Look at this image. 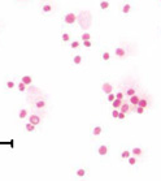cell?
<instances>
[{
	"instance_id": "cell-6",
	"label": "cell",
	"mask_w": 161,
	"mask_h": 181,
	"mask_svg": "<svg viewBox=\"0 0 161 181\" xmlns=\"http://www.w3.org/2000/svg\"><path fill=\"white\" fill-rule=\"evenodd\" d=\"M103 130H104V128L102 127V125H95V127H92V129H91V134L94 137H98L103 133Z\"/></svg>"
},
{
	"instance_id": "cell-3",
	"label": "cell",
	"mask_w": 161,
	"mask_h": 181,
	"mask_svg": "<svg viewBox=\"0 0 161 181\" xmlns=\"http://www.w3.org/2000/svg\"><path fill=\"white\" fill-rule=\"evenodd\" d=\"M102 91L105 92L107 95L110 94V92H113V85L110 84V82H108V81L103 82V85H102Z\"/></svg>"
},
{
	"instance_id": "cell-27",
	"label": "cell",
	"mask_w": 161,
	"mask_h": 181,
	"mask_svg": "<svg viewBox=\"0 0 161 181\" xmlns=\"http://www.w3.org/2000/svg\"><path fill=\"white\" fill-rule=\"evenodd\" d=\"M135 112H136L138 115H143L144 112H146V108H144V107H140V106H136V107H135Z\"/></svg>"
},
{
	"instance_id": "cell-10",
	"label": "cell",
	"mask_w": 161,
	"mask_h": 181,
	"mask_svg": "<svg viewBox=\"0 0 161 181\" xmlns=\"http://www.w3.org/2000/svg\"><path fill=\"white\" fill-rule=\"evenodd\" d=\"M87 173V169L86 168H77L75 169V176L77 177H85Z\"/></svg>"
},
{
	"instance_id": "cell-4",
	"label": "cell",
	"mask_w": 161,
	"mask_h": 181,
	"mask_svg": "<svg viewBox=\"0 0 161 181\" xmlns=\"http://www.w3.org/2000/svg\"><path fill=\"white\" fill-rule=\"evenodd\" d=\"M114 56L118 59H124L126 57V50L124 47H116L114 48Z\"/></svg>"
},
{
	"instance_id": "cell-37",
	"label": "cell",
	"mask_w": 161,
	"mask_h": 181,
	"mask_svg": "<svg viewBox=\"0 0 161 181\" xmlns=\"http://www.w3.org/2000/svg\"><path fill=\"white\" fill-rule=\"evenodd\" d=\"M26 2H29V0H26Z\"/></svg>"
},
{
	"instance_id": "cell-2",
	"label": "cell",
	"mask_w": 161,
	"mask_h": 181,
	"mask_svg": "<svg viewBox=\"0 0 161 181\" xmlns=\"http://www.w3.org/2000/svg\"><path fill=\"white\" fill-rule=\"evenodd\" d=\"M96 152H98V155H99V156H107V155H108V152H109V146H108V145H105V144H103V145H100V146L98 147Z\"/></svg>"
},
{
	"instance_id": "cell-33",
	"label": "cell",
	"mask_w": 161,
	"mask_h": 181,
	"mask_svg": "<svg viewBox=\"0 0 161 181\" xmlns=\"http://www.w3.org/2000/svg\"><path fill=\"white\" fill-rule=\"evenodd\" d=\"M124 92H122V91H117V92H116V98H118V99H122V100H124Z\"/></svg>"
},
{
	"instance_id": "cell-9",
	"label": "cell",
	"mask_w": 161,
	"mask_h": 181,
	"mask_svg": "<svg viewBox=\"0 0 161 181\" xmlns=\"http://www.w3.org/2000/svg\"><path fill=\"white\" fill-rule=\"evenodd\" d=\"M29 121H30L31 124H34V125H39V124H40V117L38 116V115H30Z\"/></svg>"
},
{
	"instance_id": "cell-29",
	"label": "cell",
	"mask_w": 161,
	"mask_h": 181,
	"mask_svg": "<svg viewBox=\"0 0 161 181\" xmlns=\"http://www.w3.org/2000/svg\"><path fill=\"white\" fill-rule=\"evenodd\" d=\"M114 99H116V94H114V92H110V94L107 95V100H108L109 103H112Z\"/></svg>"
},
{
	"instance_id": "cell-36",
	"label": "cell",
	"mask_w": 161,
	"mask_h": 181,
	"mask_svg": "<svg viewBox=\"0 0 161 181\" xmlns=\"http://www.w3.org/2000/svg\"><path fill=\"white\" fill-rule=\"evenodd\" d=\"M159 2H160V3H161V0H159Z\"/></svg>"
},
{
	"instance_id": "cell-13",
	"label": "cell",
	"mask_w": 161,
	"mask_h": 181,
	"mask_svg": "<svg viewBox=\"0 0 161 181\" xmlns=\"http://www.w3.org/2000/svg\"><path fill=\"white\" fill-rule=\"evenodd\" d=\"M21 81L24 82L25 85L29 86V85H31V84H33V77H31V76H27V74H26V76H22Z\"/></svg>"
},
{
	"instance_id": "cell-35",
	"label": "cell",
	"mask_w": 161,
	"mask_h": 181,
	"mask_svg": "<svg viewBox=\"0 0 161 181\" xmlns=\"http://www.w3.org/2000/svg\"><path fill=\"white\" fill-rule=\"evenodd\" d=\"M126 119V113L125 112H121L120 111V115H118V120H125Z\"/></svg>"
},
{
	"instance_id": "cell-24",
	"label": "cell",
	"mask_w": 161,
	"mask_h": 181,
	"mask_svg": "<svg viewBox=\"0 0 161 181\" xmlns=\"http://www.w3.org/2000/svg\"><path fill=\"white\" fill-rule=\"evenodd\" d=\"M27 115H29V113H27V109H21V111H20V113H18V117L22 120V119H26L27 117Z\"/></svg>"
},
{
	"instance_id": "cell-17",
	"label": "cell",
	"mask_w": 161,
	"mask_h": 181,
	"mask_svg": "<svg viewBox=\"0 0 161 181\" xmlns=\"http://www.w3.org/2000/svg\"><path fill=\"white\" fill-rule=\"evenodd\" d=\"M35 127H36V125L31 124V123L29 121V123H27V124L25 125V129H26L27 132H29V133H33V132H35Z\"/></svg>"
},
{
	"instance_id": "cell-31",
	"label": "cell",
	"mask_w": 161,
	"mask_h": 181,
	"mask_svg": "<svg viewBox=\"0 0 161 181\" xmlns=\"http://www.w3.org/2000/svg\"><path fill=\"white\" fill-rule=\"evenodd\" d=\"M118 115H120V109H118V108H113V111H112V117H113V119H118Z\"/></svg>"
},
{
	"instance_id": "cell-38",
	"label": "cell",
	"mask_w": 161,
	"mask_h": 181,
	"mask_svg": "<svg viewBox=\"0 0 161 181\" xmlns=\"http://www.w3.org/2000/svg\"><path fill=\"white\" fill-rule=\"evenodd\" d=\"M160 30H161V29H160Z\"/></svg>"
},
{
	"instance_id": "cell-7",
	"label": "cell",
	"mask_w": 161,
	"mask_h": 181,
	"mask_svg": "<svg viewBox=\"0 0 161 181\" xmlns=\"http://www.w3.org/2000/svg\"><path fill=\"white\" fill-rule=\"evenodd\" d=\"M132 10V7H131V4L130 3H124L122 4V7H121V12L124 13V14H129L130 12Z\"/></svg>"
},
{
	"instance_id": "cell-22",
	"label": "cell",
	"mask_w": 161,
	"mask_h": 181,
	"mask_svg": "<svg viewBox=\"0 0 161 181\" xmlns=\"http://www.w3.org/2000/svg\"><path fill=\"white\" fill-rule=\"evenodd\" d=\"M81 39H82V42L83 41H91V34H90V33H87V31H85L81 35Z\"/></svg>"
},
{
	"instance_id": "cell-14",
	"label": "cell",
	"mask_w": 161,
	"mask_h": 181,
	"mask_svg": "<svg viewBox=\"0 0 161 181\" xmlns=\"http://www.w3.org/2000/svg\"><path fill=\"white\" fill-rule=\"evenodd\" d=\"M131 155H132L131 150H124L121 152V159H122V160H127V159H129Z\"/></svg>"
},
{
	"instance_id": "cell-19",
	"label": "cell",
	"mask_w": 161,
	"mask_h": 181,
	"mask_svg": "<svg viewBox=\"0 0 161 181\" xmlns=\"http://www.w3.org/2000/svg\"><path fill=\"white\" fill-rule=\"evenodd\" d=\"M61 39H63V42L68 43V42H70L71 37H70V34H69V33H63V34H61Z\"/></svg>"
},
{
	"instance_id": "cell-26",
	"label": "cell",
	"mask_w": 161,
	"mask_h": 181,
	"mask_svg": "<svg viewBox=\"0 0 161 181\" xmlns=\"http://www.w3.org/2000/svg\"><path fill=\"white\" fill-rule=\"evenodd\" d=\"M70 47L73 48V50H77V48L81 47V42L79 41H73V42L70 43Z\"/></svg>"
},
{
	"instance_id": "cell-25",
	"label": "cell",
	"mask_w": 161,
	"mask_h": 181,
	"mask_svg": "<svg viewBox=\"0 0 161 181\" xmlns=\"http://www.w3.org/2000/svg\"><path fill=\"white\" fill-rule=\"evenodd\" d=\"M26 86H27V85H25L22 81H20V82H18V85H17V89H18V91L24 92V91L26 90Z\"/></svg>"
},
{
	"instance_id": "cell-18",
	"label": "cell",
	"mask_w": 161,
	"mask_h": 181,
	"mask_svg": "<svg viewBox=\"0 0 161 181\" xmlns=\"http://www.w3.org/2000/svg\"><path fill=\"white\" fill-rule=\"evenodd\" d=\"M102 60H103V61H109V60H110V52L103 51L102 52Z\"/></svg>"
},
{
	"instance_id": "cell-20",
	"label": "cell",
	"mask_w": 161,
	"mask_h": 181,
	"mask_svg": "<svg viewBox=\"0 0 161 181\" xmlns=\"http://www.w3.org/2000/svg\"><path fill=\"white\" fill-rule=\"evenodd\" d=\"M82 56L81 55H75V56L73 57V64L74 65H79V64H82Z\"/></svg>"
},
{
	"instance_id": "cell-16",
	"label": "cell",
	"mask_w": 161,
	"mask_h": 181,
	"mask_svg": "<svg viewBox=\"0 0 161 181\" xmlns=\"http://www.w3.org/2000/svg\"><path fill=\"white\" fill-rule=\"evenodd\" d=\"M122 103H124V100H122V99H118V98H116V99L112 102V107L120 109V107L122 106Z\"/></svg>"
},
{
	"instance_id": "cell-12",
	"label": "cell",
	"mask_w": 161,
	"mask_h": 181,
	"mask_svg": "<svg viewBox=\"0 0 161 181\" xmlns=\"http://www.w3.org/2000/svg\"><path fill=\"white\" fill-rule=\"evenodd\" d=\"M99 7H100L102 10H107V9H109V7H110V3L108 2V0H102L100 4H99Z\"/></svg>"
},
{
	"instance_id": "cell-15",
	"label": "cell",
	"mask_w": 161,
	"mask_h": 181,
	"mask_svg": "<svg viewBox=\"0 0 161 181\" xmlns=\"http://www.w3.org/2000/svg\"><path fill=\"white\" fill-rule=\"evenodd\" d=\"M127 164H129V166H131V167L136 166V164H138V158L134 156V155H131L129 159H127Z\"/></svg>"
},
{
	"instance_id": "cell-21",
	"label": "cell",
	"mask_w": 161,
	"mask_h": 181,
	"mask_svg": "<svg viewBox=\"0 0 161 181\" xmlns=\"http://www.w3.org/2000/svg\"><path fill=\"white\" fill-rule=\"evenodd\" d=\"M42 10H43L44 13L52 12V5H51V4H44V5H43V8H42Z\"/></svg>"
},
{
	"instance_id": "cell-30",
	"label": "cell",
	"mask_w": 161,
	"mask_h": 181,
	"mask_svg": "<svg viewBox=\"0 0 161 181\" xmlns=\"http://www.w3.org/2000/svg\"><path fill=\"white\" fill-rule=\"evenodd\" d=\"M35 106H36V108H44V107H46V102H44V100H38L35 103Z\"/></svg>"
},
{
	"instance_id": "cell-11",
	"label": "cell",
	"mask_w": 161,
	"mask_h": 181,
	"mask_svg": "<svg viewBox=\"0 0 161 181\" xmlns=\"http://www.w3.org/2000/svg\"><path fill=\"white\" fill-rule=\"evenodd\" d=\"M130 106H131L130 103L124 102V103H122V106L120 107V111H121V112H125V113H127V112L130 111Z\"/></svg>"
},
{
	"instance_id": "cell-5",
	"label": "cell",
	"mask_w": 161,
	"mask_h": 181,
	"mask_svg": "<svg viewBox=\"0 0 161 181\" xmlns=\"http://www.w3.org/2000/svg\"><path fill=\"white\" fill-rule=\"evenodd\" d=\"M131 154L134 155V156H136V158H142L143 155H144V150L142 149V147H132L131 149Z\"/></svg>"
},
{
	"instance_id": "cell-34",
	"label": "cell",
	"mask_w": 161,
	"mask_h": 181,
	"mask_svg": "<svg viewBox=\"0 0 161 181\" xmlns=\"http://www.w3.org/2000/svg\"><path fill=\"white\" fill-rule=\"evenodd\" d=\"M14 86H16V84H14L13 81H8L7 82V87H8V89H13Z\"/></svg>"
},
{
	"instance_id": "cell-8",
	"label": "cell",
	"mask_w": 161,
	"mask_h": 181,
	"mask_svg": "<svg viewBox=\"0 0 161 181\" xmlns=\"http://www.w3.org/2000/svg\"><path fill=\"white\" fill-rule=\"evenodd\" d=\"M139 100H140V96L139 95H131V96H129V103L131 104L132 107H136L138 106V103H139Z\"/></svg>"
},
{
	"instance_id": "cell-1",
	"label": "cell",
	"mask_w": 161,
	"mask_h": 181,
	"mask_svg": "<svg viewBox=\"0 0 161 181\" xmlns=\"http://www.w3.org/2000/svg\"><path fill=\"white\" fill-rule=\"evenodd\" d=\"M77 20H78V17H77V14L73 12H69L64 16V22L66 25H74L77 22Z\"/></svg>"
},
{
	"instance_id": "cell-32",
	"label": "cell",
	"mask_w": 161,
	"mask_h": 181,
	"mask_svg": "<svg viewBox=\"0 0 161 181\" xmlns=\"http://www.w3.org/2000/svg\"><path fill=\"white\" fill-rule=\"evenodd\" d=\"M82 45H83V47L90 48V47H92V42H91V41H83V42H82Z\"/></svg>"
},
{
	"instance_id": "cell-23",
	"label": "cell",
	"mask_w": 161,
	"mask_h": 181,
	"mask_svg": "<svg viewBox=\"0 0 161 181\" xmlns=\"http://www.w3.org/2000/svg\"><path fill=\"white\" fill-rule=\"evenodd\" d=\"M125 94L127 95V96H131V95H135L136 94V90L134 89V87H129V89L126 90V92Z\"/></svg>"
},
{
	"instance_id": "cell-28",
	"label": "cell",
	"mask_w": 161,
	"mask_h": 181,
	"mask_svg": "<svg viewBox=\"0 0 161 181\" xmlns=\"http://www.w3.org/2000/svg\"><path fill=\"white\" fill-rule=\"evenodd\" d=\"M138 106L147 108V107H148V102H147V99H142V98H140V100H139V103H138Z\"/></svg>"
}]
</instances>
